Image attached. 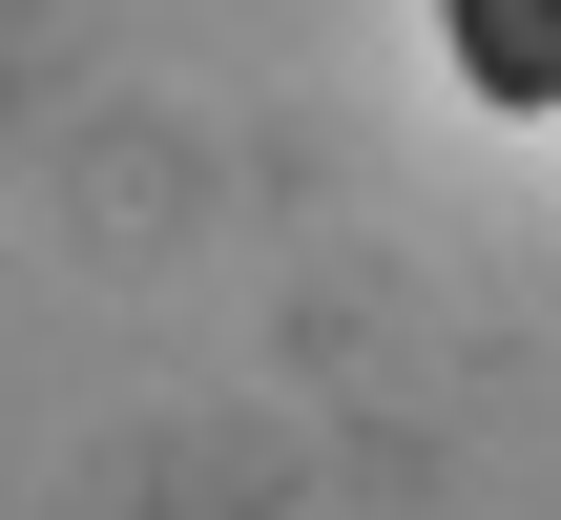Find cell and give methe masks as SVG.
I'll use <instances>...</instances> for the list:
<instances>
[{"label": "cell", "instance_id": "1", "mask_svg": "<svg viewBox=\"0 0 561 520\" xmlns=\"http://www.w3.org/2000/svg\"><path fill=\"white\" fill-rule=\"evenodd\" d=\"M437 42L500 125H561V0H437Z\"/></svg>", "mask_w": 561, "mask_h": 520}]
</instances>
